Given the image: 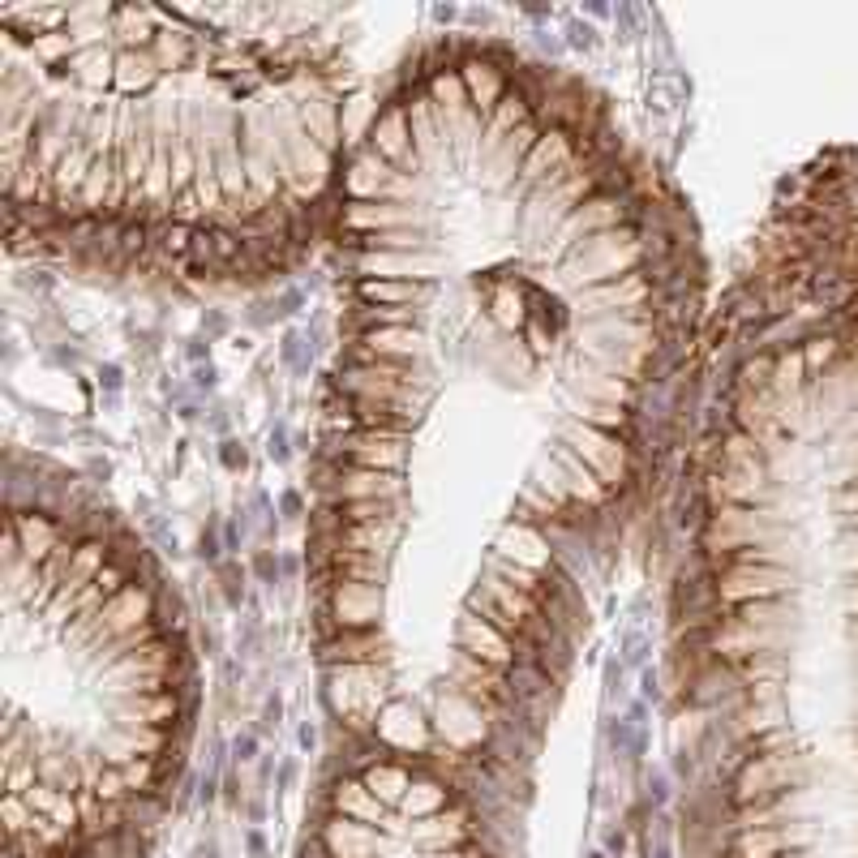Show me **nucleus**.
Segmentation results:
<instances>
[{
  "mask_svg": "<svg viewBox=\"0 0 858 858\" xmlns=\"http://www.w3.org/2000/svg\"><path fill=\"white\" fill-rule=\"evenodd\" d=\"M326 802L335 811L378 824L382 841L373 858H494L468 802L434 772L416 768L399 798H378L361 772H343L331 781Z\"/></svg>",
  "mask_w": 858,
  "mask_h": 858,
  "instance_id": "nucleus-1",
  "label": "nucleus"
},
{
  "mask_svg": "<svg viewBox=\"0 0 858 858\" xmlns=\"http://www.w3.org/2000/svg\"><path fill=\"white\" fill-rule=\"evenodd\" d=\"M365 361L425 365V331H421V326H361L348 365H365Z\"/></svg>",
  "mask_w": 858,
  "mask_h": 858,
  "instance_id": "nucleus-2",
  "label": "nucleus"
},
{
  "mask_svg": "<svg viewBox=\"0 0 858 858\" xmlns=\"http://www.w3.org/2000/svg\"><path fill=\"white\" fill-rule=\"evenodd\" d=\"M352 266H357V280H421V284H434L442 258L434 254V249H425V254L357 249V254H352Z\"/></svg>",
  "mask_w": 858,
  "mask_h": 858,
  "instance_id": "nucleus-3",
  "label": "nucleus"
},
{
  "mask_svg": "<svg viewBox=\"0 0 858 858\" xmlns=\"http://www.w3.org/2000/svg\"><path fill=\"white\" fill-rule=\"evenodd\" d=\"M343 455L357 468H378V472H399L408 464V434H387V429H352L339 438Z\"/></svg>",
  "mask_w": 858,
  "mask_h": 858,
  "instance_id": "nucleus-4",
  "label": "nucleus"
},
{
  "mask_svg": "<svg viewBox=\"0 0 858 858\" xmlns=\"http://www.w3.org/2000/svg\"><path fill=\"white\" fill-rule=\"evenodd\" d=\"M408 494V481L399 472H378V468H335L331 476V498L339 502H357V498H382V502H399Z\"/></svg>",
  "mask_w": 858,
  "mask_h": 858,
  "instance_id": "nucleus-5",
  "label": "nucleus"
},
{
  "mask_svg": "<svg viewBox=\"0 0 858 858\" xmlns=\"http://www.w3.org/2000/svg\"><path fill=\"white\" fill-rule=\"evenodd\" d=\"M331 618L339 631H373L382 618V588L373 584H331Z\"/></svg>",
  "mask_w": 858,
  "mask_h": 858,
  "instance_id": "nucleus-6",
  "label": "nucleus"
},
{
  "mask_svg": "<svg viewBox=\"0 0 858 858\" xmlns=\"http://www.w3.org/2000/svg\"><path fill=\"white\" fill-rule=\"evenodd\" d=\"M455 648H468L476 652L481 661H489L494 670L511 674V661H515V648H511V636H502V631L485 618H476L464 610V618L455 622Z\"/></svg>",
  "mask_w": 858,
  "mask_h": 858,
  "instance_id": "nucleus-7",
  "label": "nucleus"
},
{
  "mask_svg": "<svg viewBox=\"0 0 858 858\" xmlns=\"http://www.w3.org/2000/svg\"><path fill=\"white\" fill-rule=\"evenodd\" d=\"M326 665H387V636L382 631H339L322 644Z\"/></svg>",
  "mask_w": 858,
  "mask_h": 858,
  "instance_id": "nucleus-8",
  "label": "nucleus"
},
{
  "mask_svg": "<svg viewBox=\"0 0 858 858\" xmlns=\"http://www.w3.org/2000/svg\"><path fill=\"white\" fill-rule=\"evenodd\" d=\"M378 159H387L391 168L412 150V124H408V112H403V104H391L382 108V116L373 120V129H369V146Z\"/></svg>",
  "mask_w": 858,
  "mask_h": 858,
  "instance_id": "nucleus-9",
  "label": "nucleus"
},
{
  "mask_svg": "<svg viewBox=\"0 0 858 858\" xmlns=\"http://www.w3.org/2000/svg\"><path fill=\"white\" fill-rule=\"evenodd\" d=\"M361 305H429L438 296V284H421V280H357Z\"/></svg>",
  "mask_w": 858,
  "mask_h": 858,
  "instance_id": "nucleus-10",
  "label": "nucleus"
},
{
  "mask_svg": "<svg viewBox=\"0 0 858 858\" xmlns=\"http://www.w3.org/2000/svg\"><path fill=\"white\" fill-rule=\"evenodd\" d=\"M498 558H507V562H519V567H533V571H545L549 562V545L545 537L537 533L533 524H511V528H502V537H498Z\"/></svg>",
  "mask_w": 858,
  "mask_h": 858,
  "instance_id": "nucleus-11",
  "label": "nucleus"
},
{
  "mask_svg": "<svg viewBox=\"0 0 858 858\" xmlns=\"http://www.w3.org/2000/svg\"><path fill=\"white\" fill-rule=\"evenodd\" d=\"M460 73H464V86H468V104L481 112V116H494V108L502 104V95H507L511 78H507L502 69L485 65V60H468V65H460Z\"/></svg>",
  "mask_w": 858,
  "mask_h": 858,
  "instance_id": "nucleus-12",
  "label": "nucleus"
},
{
  "mask_svg": "<svg viewBox=\"0 0 858 858\" xmlns=\"http://www.w3.org/2000/svg\"><path fill=\"white\" fill-rule=\"evenodd\" d=\"M425 95L434 99V108H472L460 69H434V73L425 78Z\"/></svg>",
  "mask_w": 858,
  "mask_h": 858,
  "instance_id": "nucleus-13",
  "label": "nucleus"
},
{
  "mask_svg": "<svg viewBox=\"0 0 858 858\" xmlns=\"http://www.w3.org/2000/svg\"><path fill=\"white\" fill-rule=\"evenodd\" d=\"M395 537V524H348L343 533L335 537L339 549H361V553H378L382 558L387 541Z\"/></svg>",
  "mask_w": 858,
  "mask_h": 858,
  "instance_id": "nucleus-14",
  "label": "nucleus"
},
{
  "mask_svg": "<svg viewBox=\"0 0 858 858\" xmlns=\"http://www.w3.org/2000/svg\"><path fill=\"white\" fill-rule=\"evenodd\" d=\"M339 519H348V524H395V502H382V498L339 502Z\"/></svg>",
  "mask_w": 858,
  "mask_h": 858,
  "instance_id": "nucleus-15",
  "label": "nucleus"
},
{
  "mask_svg": "<svg viewBox=\"0 0 858 858\" xmlns=\"http://www.w3.org/2000/svg\"><path fill=\"white\" fill-rule=\"evenodd\" d=\"M575 421H584L592 429H605V434H614V429H626V408H614V403H579V412H571Z\"/></svg>",
  "mask_w": 858,
  "mask_h": 858,
  "instance_id": "nucleus-16",
  "label": "nucleus"
}]
</instances>
